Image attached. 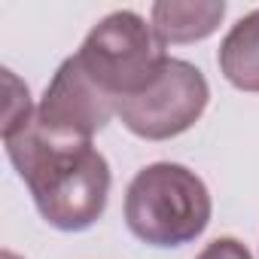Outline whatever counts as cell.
Segmentation results:
<instances>
[{
	"instance_id": "6da1fadb",
	"label": "cell",
	"mask_w": 259,
	"mask_h": 259,
	"mask_svg": "<svg viewBox=\"0 0 259 259\" xmlns=\"http://www.w3.org/2000/svg\"><path fill=\"white\" fill-rule=\"evenodd\" d=\"M40 217L58 232L92 229L110 198V165L92 141H55L31 122L4 138Z\"/></svg>"
},
{
	"instance_id": "7a4b0ae2",
	"label": "cell",
	"mask_w": 259,
	"mask_h": 259,
	"mask_svg": "<svg viewBox=\"0 0 259 259\" xmlns=\"http://www.w3.org/2000/svg\"><path fill=\"white\" fill-rule=\"evenodd\" d=\"M125 226L150 247H183L195 241L213 213L204 180L177 162H156L135 174L125 189Z\"/></svg>"
},
{
	"instance_id": "3957f363",
	"label": "cell",
	"mask_w": 259,
	"mask_h": 259,
	"mask_svg": "<svg viewBox=\"0 0 259 259\" xmlns=\"http://www.w3.org/2000/svg\"><path fill=\"white\" fill-rule=\"evenodd\" d=\"M76 58L104 95L122 101L141 95L171 55L153 22L135 10H116L85 34Z\"/></svg>"
},
{
	"instance_id": "277c9868",
	"label": "cell",
	"mask_w": 259,
	"mask_h": 259,
	"mask_svg": "<svg viewBox=\"0 0 259 259\" xmlns=\"http://www.w3.org/2000/svg\"><path fill=\"white\" fill-rule=\"evenodd\" d=\"M207 101L210 85L204 73L183 58H168L162 73L141 95L116 101V116L135 138L171 141L204 116Z\"/></svg>"
},
{
	"instance_id": "5b68a950",
	"label": "cell",
	"mask_w": 259,
	"mask_h": 259,
	"mask_svg": "<svg viewBox=\"0 0 259 259\" xmlns=\"http://www.w3.org/2000/svg\"><path fill=\"white\" fill-rule=\"evenodd\" d=\"M113 116L116 101L104 95L82 70L79 58L70 55L49 79L34 113V125L55 141H92L98 132H104Z\"/></svg>"
},
{
	"instance_id": "8992f818",
	"label": "cell",
	"mask_w": 259,
	"mask_h": 259,
	"mask_svg": "<svg viewBox=\"0 0 259 259\" xmlns=\"http://www.w3.org/2000/svg\"><path fill=\"white\" fill-rule=\"evenodd\" d=\"M226 16L223 0H204V4H177V0H159L150 10V22L162 43H198L210 37Z\"/></svg>"
},
{
	"instance_id": "52a82bcc",
	"label": "cell",
	"mask_w": 259,
	"mask_h": 259,
	"mask_svg": "<svg viewBox=\"0 0 259 259\" xmlns=\"http://www.w3.org/2000/svg\"><path fill=\"white\" fill-rule=\"evenodd\" d=\"M217 64L229 85L259 95V10L232 25V31L220 43Z\"/></svg>"
},
{
	"instance_id": "ba28073f",
	"label": "cell",
	"mask_w": 259,
	"mask_h": 259,
	"mask_svg": "<svg viewBox=\"0 0 259 259\" xmlns=\"http://www.w3.org/2000/svg\"><path fill=\"white\" fill-rule=\"evenodd\" d=\"M4 82H7V116H4V138L19 132V128L31 125L34 122V107H31V92L28 85L13 73V70H4Z\"/></svg>"
},
{
	"instance_id": "9c48e42d",
	"label": "cell",
	"mask_w": 259,
	"mask_h": 259,
	"mask_svg": "<svg viewBox=\"0 0 259 259\" xmlns=\"http://www.w3.org/2000/svg\"><path fill=\"white\" fill-rule=\"evenodd\" d=\"M195 259H253V256L238 238H213Z\"/></svg>"
},
{
	"instance_id": "30bf717a",
	"label": "cell",
	"mask_w": 259,
	"mask_h": 259,
	"mask_svg": "<svg viewBox=\"0 0 259 259\" xmlns=\"http://www.w3.org/2000/svg\"><path fill=\"white\" fill-rule=\"evenodd\" d=\"M0 259H22V256H16L13 250H4V253H0Z\"/></svg>"
}]
</instances>
